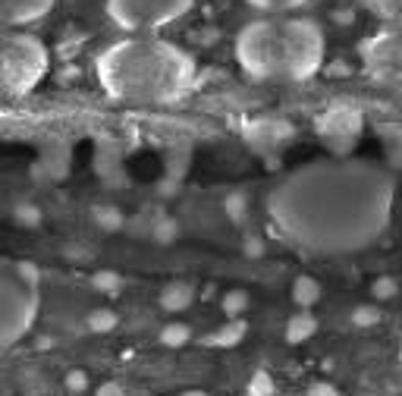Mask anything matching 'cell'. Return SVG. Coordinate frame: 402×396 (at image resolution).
Returning a JSON list of instances; mask_svg holds the SVG:
<instances>
[{"instance_id":"obj_1","label":"cell","mask_w":402,"mask_h":396,"mask_svg":"<svg viewBox=\"0 0 402 396\" xmlns=\"http://www.w3.org/2000/svg\"><path fill=\"white\" fill-rule=\"evenodd\" d=\"M396 183L386 167L324 157L289 170L267 196V217L308 255H352L374 246L393 220Z\"/></svg>"},{"instance_id":"obj_2","label":"cell","mask_w":402,"mask_h":396,"mask_svg":"<svg viewBox=\"0 0 402 396\" xmlns=\"http://www.w3.org/2000/svg\"><path fill=\"white\" fill-rule=\"evenodd\" d=\"M192 54L158 35H126L107 44L95 60L101 92L117 104L164 107L186 98L195 85Z\"/></svg>"},{"instance_id":"obj_3","label":"cell","mask_w":402,"mask_h":396,"mask_svg":"<svg viewBox=\"0 0 402 396\" xmlns=\"http://www.w3.org/2000/svg\"><path fill=\"white\" fill-rule=\"evenodd\" d=\"M232 54L252 82H308L324 69L327 38L308 16H261L239 29Z\"/></svg>"},{"instance_id":"obj_4","label":"cell","mask_w":402,"mask_h":396,"mask_svg":"<svg viewBox=\"0 0 402 396\" xmlns=\"http://www.w3.org/2000/svg\"><path fill=\"white\" fill-rule=\"evenodd\" d=\"M51 69V51L23 29H0V101L29 98Z\"/></svg>"},{"instance_id":"obj_5","label":"cell","mask_w":402,"mask_h":396,"mask_svg":"<svg viewBox=\"0 0 402 396\" xmlns=\"http://www.w3.org/2000/svg\"><path fill=\"white\" fill-rule=\"evenodd\" d=\"M41 277L32 261L0 258V346H10L38 315Z\"/></svg>"},{"instance_id":"obj_6","label":"cell","mask_w":402,"mask_h":396,"mask_svg":"<svg viewBox=\"0 0 402 396\" xmlns=\"http://www.w3.org/2000/svg\"><path fill=\"white\" fill-rule=\"evenodd\" d=\"M195 0H104L107 19L126 35H158L192 13Z\"/></svg>"},{"instance_id":"obj_7","label":"cell","mask_w":402,"mask_h":396,"mask_svg":"<svg viewBox=\"0 0 402 396\" xmlns=\"http://www.w3.org/2000/svg\"><path fill=\"white\" fill-rule=\"evenodd\" d=\"M358 60L371 82L402 95V23H384L358 41Z\"/></svg>"},{"instance_id":"obj_8","label":"cell","mask_w":402,"mask_h":396,"mask_svg":"<svg viewBox=\"0 0 402 396\" xmlns=\"http://www.w3.org/2000/svg\"><path fill=\"white\" fill-rule=\"evenodd\" d=\"M314 132L333 157H349L365 132V114L352 104H333L314 120Z\"/></svg>"},{"instance_id":"obj_9","label":"cell","mask_w":402,"mask_h":396,"mask_svg":"<svg viewBox=\"0 0 402 396\" xmlns=\"http://www.w3.org/2000/svg\"><path fill=\"white\" fill-rule=\"evenodd\" d=\"M57 6V0H0V29L35 25Z\"/></svg>"},{"instance_id":"obj_10","label":"cell","mask_w":402,"mask_h":396,"mask_svg":"<svg viewBox=\"0 0 402 396\" xmlns=\"http://www.w3.org/2000/svg\"><path fill=\"white\" fill-rule=\"evenodd\" d=\"M292 123L277 120V116H258L245 126V138H249L255 148H280L283 142L292 138Z\"/></svg>"},{"instance_id":"obj_11","label":"cell","mask_w":402,"mask_h":396,"mask_svg":"<svg viewBox=\"0 0 402 396\" xmlns=\"http://www.w3.org/2000/svg\"><path fill=\"white\" fill-rule=\"evenodd\" d=\"M245 333H249V324L242 318H230L211 337H204V346H211V349H232V346H239L245 340Z\"/></svg>"},{"instance_id":"obj_12","label":"cell","mask_w":402,"mask_h":396,"mask_svg":"<svg viewBox=\"0 0 402 396\" xmlns=\"http://www.w3.org/2000/svg\"><path fill=\"white\" fill-rule=\"evenodd\" d=\"M314 333H317V318L312 311H299V315H292L286 321V343H292V346L312 340Z\"/></svg>"},{"instance_id":"obj_13","label":"cell","mask_w":402,"mask_h":396,"mask_svg":"<svg viewBox=\"0 0 402 396\" xmlns=\"http://www.w3.org/2000/svg\"><path fill=\"white\" fill-rule=\"evenodd\" d=\"M195 302V289L189 287V283H170V287H164V293H160V308L164 311H186L189 305Z\"/></svg>"},{"instance_id":"obj_14","label":"cell","mask_w":402,"mask_h":396,"mask_svg":"<svg viewBox=\"0 0 402 396\" xmlns=\"http://www.w3.org/2000/svg\"><path fill=\"white\" fill-rule=\"evenodd\" d=\"M317 299H321V283H317L314 277H308V274L295 277L292 280V302L299 305L302 311H308V308H314L317 305Z\"/></svg>"},{"instance_id":"obj_15","label":"cell","mask_w":402,"mask_h":396,"mask_svg":"<svg viewBox=\"0 0 402 396\" xmlns=\"http://www.w3.org/2000/svg\"><path fill=\"white\" fill-rule=\"evenodd\" d=\"M245 4H249L252 10L264 13V16H289V13L308 6L312 0H245Z\"/></svg>"},{"instance_id":"obj_16","label":"cell","mask_w":402,"mask_h":396,"mask_svg":"<svg viewBox=\"0 0 402 396\" xmlns=\"http://www.w3.org/2000/svg\"><path fill=\"white\" fill-rule=\"evenodd\" d=\"M365 6L384 23H402V0H365Z\"/></svg>"},{"instance_id":"obj_17","label":"cell","mask_w":402,"mask_h":396,"mask_svg":"<svg viewBox=\"0 0 402 396\" xmlns=\"http://www.w3.org/2000/svg\"><path fill=\"white\" fill-rule=\"evenodd\" d=\"M189 337H192V330H189L186 324L170 321L164 330H160V346H167V349H179V346L189 343Z\"/></svg>"},{"instance_id":"obj_18","label":"cell","mask_w":402,"mask_h":396,"mask_svg":"<svg viewBox=\"0 0 402 396\" xmlns=\"http://www.w3.org/2000/svg\"><path fill=\"white\" fill-rule=\"evenodd\" d=\"M220 308L227 318H242L245 308H249V293H245V289H230V293H223V299H220Z\"/></svg>"},{"instance_id":"obj_19","label":"cell","mask_w":402,"mask_h":396,"mask_svg":"<svg viewBox=\"0 0 402 396\" xmlns=\"http://www.w3.org/2000/svg\"><path fill=\"white\" fill-rule=\"evenodd\" d=\"M117 324H119V318H117L114 308H97L88 315V330L91 333H110Z\"/></svg>"},{"instance_id":"obj_20","label":"cell","mask_w":402,"mask_h":396,"mask_svg":"<svg viewBox=\"0 0 402 396\" xmlns=\"http://www.w3.org/2000/svg\"><path fill=\"white\" fill-rule=\"evenodd\" d=\"M123 283L126 280L117 274V270H97V274H91V287L101 289V293H119Z\"/></svg>"},{"instance_id":"obj_21","label":"cell","mask_w":402,"mask_h":396,"mask_svg":"<svg viewBox=\"0 0 402 396\" xmlns=\"http://www.w3.org/2000/svg\"><path fill=\"white\" fill-rule=\"evenodd\" d=\"M95 220H97V227L101 230H107V233H117V230H123V214L117 211V208H97L95 211Z\"/></svg>"},{"instance_id":"obj_22","label":"cell","mask_w":402,"mask_h":396,"mask_svg":"<svg viewBox=\"0 0 402 396\" xmlns=\"http://www.w3.org/2000/svg\"><path fill=\"white\" fill-rule=\"evenodd\" d=\"M371 296L377 299V302H390V299L399 296V283L393 280V277H377V280L371 283Z\"/></svg>"},{"instance_id":"obj_23","label":"cell","mask_w":402,"mask_h":396,"mask_svg":"<svg viewBox=\"0 0 402 396\" xmlns=\"http://www.w3.org/2000/svg\"><path fill=\"white\" fill-rule=\"evenodd\" d=\"M249 393L252 396H273V393H277V384H273L271 371H255V374H252Z\"/></svg>"},{"instance_id":"obj_24","label":"cell","mask_w":402,"mask_h":396,"mask_svg":"<svg viewBox=\"0 0 402 396\" xmlns=\"http://www.w3.org/2000/svg\"><path fill=\"white\" fill-rule=\"evenodd\" d=\"M377 321H380V308H374V305H358L352 311V324L355 328H374Z\"/></svg>"},{"instance_id":"obj_25","label":"cell","mask_w":402,"mask_h":396,"mask_svg":"<svg viewBox=\"0 0 402 396\" xmlns=\"http://www.w3.org/2000/svg\"><path fill=\"white\" fill-rule=\"evenodd\" d=\"M386 161H390V167H402V132L393 129L390 142H386Z\"/></svg>"},{"instance_id":"obj_26","label":"cell","mask_w":402,"mask_h":396,"mask_svg":"<svg viewBox=\"0 0 402 396\" xmlns=\"http://www.w3.org/2000/svg\"><path fill=\"white\" fill-rule=\"evenodd\" d=\"M223 208H227V214H230L232 220H236V224H242L249 201H245V196H239V192H236V196H230V198H227V205H223Z\"/></svg>"},{"instance_id":"obj_27","label":"cell","mask_w":402,"mask_h":396,"mask_svg":"<svg viewBox=\"0 0 402 396\" xmlns=\"http://www.w3.org/2000/svg\"><path fill=\"white\" fill-rule=\"evenodd\" d=\"M179 236V227H176V220H160L158 230H154V239L160 242V246H167L170 239H176Z\"/></svg>"},{"instance_id":"obj_28","label":"cell","mask_w":402,"mask_h":396,"mask_svg":"<svg viewBox=\"0 0 402 396\" xmlns=\"http://www.w3.org/2000/svg\"><path fill=\"white\" fill-rule=\"evenodd\" d=\"M85 387H88V374L82 371V368H73V371H66V390L82 393Z\"/></svg>"},{"instance_id":"obj_29","label":"cell","mask_w":402,"mask_h":396,"mask_svg":"<svg viewBox=\"0 0 402 396\" xmlns=\"http://www.w3.org/2000/svg\"><path fill=\"white\" fill-rule=\"evenodd\" d=\"M16 220L23 227H38L41 224V214L35 211L32 205H16Z\"/></svg>"},{"instance_id":"obj_30","label":"cell","mask_w":402,"mask_h":396,"mask_svg":"<svg viewBox=\"0 0 402 396\" xmlns=\"http://www.w3.org/2000/svg\"><path fill=\"white\" fill-rule=\"evenodd\" d=\"M308 396H340V390H336L333 384H327V380H321V384H312Z\"/></svg>"},{"instance_id":"obj_31","label":"cell","mask_w":402,"mask_h":396,"mask_svg":"<svg viewBox=\"0 0 402 396\" xmlns=\"http://www.w3.org/2000/svg\"><path fill=\"white\" fill-rule=\"evenodd\" d=\"M245 255H252V258L264 255V242H261L258 236H249V239H245Z\"/></svg>"},{"instance_id":"obj_32","label":"cell","mask_w":402,"mask_h":396,"mask_svg":"<svg viewBox=\"0 0 402 396\" xmlns=\"http://www.w3.org/2000/svg\"><path fill=\"white\" fill-rule=\"evenodd\" d=\"M95 396H126V393H123V387H119L117 380H107V384L97 387V393H95Z\"/></svg>"},{"instance_id":"obj_33","label":"cell","mask_w":402,"mask_h":396,"mask_svg":"<svg viewBox=\"0 0 402 396\" xmlns=\"http://www.w3.org/2000/svg\"><path fill=\"white\" fill-rule=\"evenodd\" d=\"M182 396H208L204 390H189V393H182Z\"/></svg>"},{"instance_id":"obj_34","label":"cell","mask_w":402,"mask_h":396,"mask_svg":"<svg viewBox=\"0 0 402 396\" xmlns=\"http://www.w3.org/2000/svg\"><path fill=\"white\" fill-rule=\"evenodd\" d=\"M245 396H252V393H245Z\"/></svg>"}]
</instances>
